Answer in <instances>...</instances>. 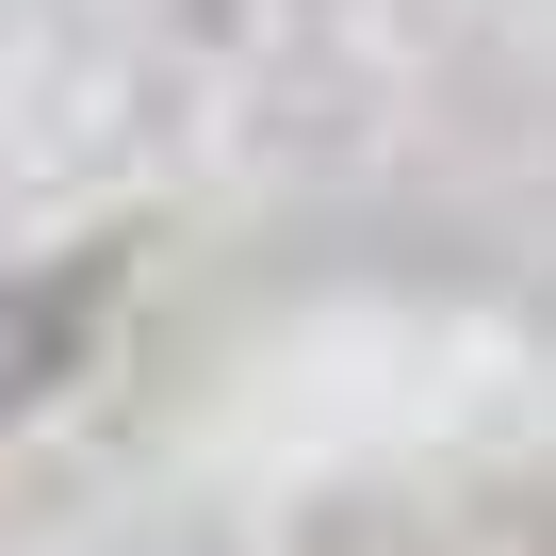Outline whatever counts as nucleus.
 <instances>
[{"instance_id": "1", "label": "nucleus", "mask_w": 556, "mask_h": 556, "mask_svg": "<svg viewBox=\"0 0 556 556\" xmlns=\"http://www.w3.org/2000/svg\"><path fill=\"white\" fill-rule=\"evenodd\" d=\"M83 312H99L83 278H17V295H0V409H34V393L83 361Z\"/></svg>"}]
</instances>
